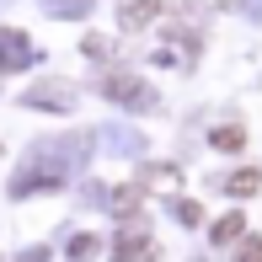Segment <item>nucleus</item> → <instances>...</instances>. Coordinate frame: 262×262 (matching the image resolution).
<instances>
[{"mask_svg":"<svg viewBox=\"0 0 262 262\" xmlns=\"http://www.w3.org/2000/svg\"><path fill=\"white\" fill-rule=\"evenodd\" d=\"M156 11H161V0H123V6H118V21H123V32H139V27L156 21Z\"/></svg>","mask_w":262,"mask_h":262,"instance_id":"f03ea898","label":"nucleus"},{"mask_svg":"<svg viewBox=\"0 0 262 262\" xmlns=\"http://www.w3.org/2000/svg\"><path fill=\"white\" fill-rule=\"evenodd\" d=\"M21 102H27V107H43V113H64V107L75 102V86H70V80H43V86H32Z\"/></svg>","mask_w":262,"mask_h":262,"instance_id":"f257e3e1","label":"nucleus"},{"mask_svg":"<svg viewBox=\"0 0 262 262\" xmlns=\"http://www.w3.org/2000/svg\"><path fill=\"white\" fill-rule=\"evenodd\" d=\"M86 54L91 59H113V43H107V38H86Z\"/></svg>","mask_w":262,"mask_h":262,"instance_id":"6e6552de","label":"nucleus"},{"mask_svg":"<svg viewBox=\"0 0 262 262\" xmlns=\"http://www.w3.org/2000/svg\"><path fill=\"white\" fill-rule=\"evenodd\" d=\"M235 235H241V214H225V220L214 225V241L225 246V241H235Z\"/></svg>","mask_w":262,"mask_h":262,"instance_id":"0eeeda50","label":"nucleus"},{"mask_svg":"<svg viewBox=\"0 0 262 262\" xmlns=\"http://www.w3.org/2000/svg\"><path fill=\"white\" fill-rule=\"evenodd\" d=\"M241 123H230V128H214V150H241Z\"/></svg>","mask_w":262,"mask_h":262,"instance_id":"423d86ee","label":"nucleus"},{"mask_svg":"<svg viewBox=\"0 0 262 262\" xmlns=\"http://www.w3.org/2000/svg\"><path fill=\"white\" fill-rule=\"evenodd\" d=\"M235 262H262V241H241V252H235Z\"/></svg>","mask_w":262,"mask_h":262,"instance_id":"1a4fd4ad","label":"nucleus"},{"mask_svg":"<svg viewBox=\"0 0 262 262\" xmlns=\"http://www.w3.org/2000/svg\"><path fill=\"white\" fill-rule=\"evenodd\" d=\"M139 198H145V187H139V182L118 187V193H113V214H134V209H139Z\"/></svg>","mask_w":262,"mask_h":262,"instance_id":"39448f33","label":"nucleus"},{"mask_svg":"<svg viewBox=\"0 0 262 262\" xmlns=\"http://www.w3.org/2000/svg\"><path fill=\"white\" fill-rule=\"evenodd\" d=\"M102 91H107V97H118V102H150V91L139 86L134 75H107V80H102Z\"/></svg>","mask_w":262,"mask_h":262,"instance_id":"7ed1b4c3","label":"nucleus"},{"mask_svg":"<svg viewBox=\"0 0 262 262\" xmlns=\"http://www.w3.org/2000/svg\"><path fill=\"white\" fill-rule=\"evenodd\" d=\"M225 193H235V198H252V193H262V171H257V166H241L235 177H225Z\"/></svg>","mask_w":262,"mask_h":262,"instance_id":"20e7f679","label":"nucleus"}]
</instances>
